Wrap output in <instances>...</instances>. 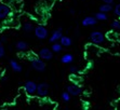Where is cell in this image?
<instances>
[{
  "label": "cell",
  "instance_id": "obj_9",
  "mask_svg": "<svg viewBox=\"0 0 120 110\" xmlns=\"http://www.w3.org/2000/svg\"><path fill=\"white\" fill-rule=\"evenodd\" d=\"M66 91L68 92L71 96H78V95L81 94L82 90H81V88L79 85H77V84H69V85L67 86Z\"/></svg>",
  "mask_w": 120,
  "mask_h": 110
},
{
  "label": "cell",
  "instance_id": "obj_5",
  "mask_svg": "<svg viewBox=\"0 0 120 110\" xmlns=\"http://www.w3.org/2000/svg\"><path fill=\"white\" fill-rule=\"evenodd\" d=\"M49 90H50V85L47 82H41L38 84L36 94L39 97H47L48 94H49Z\"/></svg>",
  "mask_w": 120,
  "mask_h": 110
},
{
  "label": "cell",
  "instance_id": "obj_8",
  "mask_svg": "<svg viewBox=\"0 0 120 110\" xmlns=\"http://www.w3.org/2000/svg\"><path fill=\"white\" fill-rule=\"evenodd\" d=\"M62 37H63V29H62L61 27H59L57 29H55L53 33H51L50 38H49V42H51V43L57 42L61 40Z\"/></svg>",
  "mask_w": 120,
  "mask_h": 110
},
{
  "label": "cell",
  "instance_id": "obj_12",
  "mask_svg": "<svg viewBox=\"0 0 120 110\" xmlns=\"http://www.w3.org/2000/svg\"><path fill=\"white\" fill-rule=\"evenodd\" d=\"M61 62L63 64H65V65L71 64L74 62V55L71 54V53H65L64 55H62Z\"/></svg>",
  "mask_w": 120,
  "mask_h": 110
},
{
  "label": "cell",
  "instance_id": "obj_27",
  "mask_svg": "<svg viewBox=\"0 0 120 110\" xmlns=\"http://www.w3.org/2000/svg\"><path fill=\"white\" fill-rule=\"evenodd\" d=\"M69 13L70 14H75V9H69Z\"/></svg>",
  "mask_w": 120,
  "mask_h": 110
},
{
  "label": "cell",
  "instance_id": "obj_18",
  "mask_svg": "<svg viewBox=\"0 0 120 110\" xmlns=\"http://www.w3.org/2000/svg\"><path fill=\"white\" fill-rule=\"evenodd\" d=\"M51 50L53 51V53H60L63 50V45L60 42H54V43H52Z\"/></svg>",
  "mask_w": 120,
  "mask_h": 110
},
{
  "label": "cell",
  "instance_id": "obj_25",
  "mask_svg": "<svg viewBox=\"0 0 120 110\" xmlns=\"http://www.w3.org/2000/svg\"><path fill=\"white\" fill-rule=\"evenodd\" d=\"M102 1H103V3H109V4H112L116 0H102Z\"/></svg>",
  "mask_w": 120,
  "mask_h": 110
},
{
  "label": "cell",
  "instance_id": "obj_3",
  "mask_svg": "<svg viewBox=\"0 0 120 110\" xmlns=\"http://www.w3.org/2000/svg\"><path fill=\"white\" fill-rule=\"evenodd\" d=\"M34 33H35V37H36L37 39H39V40H45V39H47L48 36H49L48 29L45 26H42V25H39V26L35 27Z\"/></svg>",
  "mask_w": 120,
  "mask_h": 110
},
{
  "label": "cell",
  "instance_id": "obj_2",
  "mask_svg": "<svg viewBox=\"0 0 120 110\" xmlns=\"http://www.w3.org/2000/svg\"><path fill=\"white\" fill-rule=\"evenodd\" d=\"M45 61H43L42 58L40 57H35L33 61L30 62L31 63V67H33L34 70H36L38 72H43L47 68V65L45 63Z\"/></svg>",
  "mask_w": 120,
  "mask_h": 110
},
{
  "label": "cell",
  "instance_id": "obj_15",
  "mask_svg": "<svg viewBox=\"0 0 120 110\" xmlns=\"http://www.w3.org/2000/svg\"><path fill=\"white\" fill-rule=\"evenodd\" d=\"M15 48H16L17 51H20V52H24V51H26V50L28 49V44L26 43L25 41H17L16 43H15Z\"/></svg>",
  "mask_w": 120,
  "mask_h": 110
},
{
  "label": "cell",
  "instance_id": "obj_21",
  "mask_svg": "<svg viewBox=\"0 0 120 110\" xmlns=\"http://www.w3.org/2000/svg\"><path fill=\"white\" fill-rule=\"evenodd\" d=\"M114 13H115V15L118 17V18L120 19V2L119 3H117L116 6H115V8H114Z\"/></svg>",
  "mask_w": 120,
  "mask_h": 110
},
{
  "label": "cell",
  "instance_id": "obj_7",
  "mask_svg": "<svg viewBox=\"0 0 120 110\" xmlns=\"http://www.w3.org/2000/svg\"><path fill=\"white\" fill-rule=\"evenodd\" d=\"M12 13V9L4 3L0 4V19H6L8 18Z\"/></svg>",
  "mask_w": 120,
  "mask_h": 110
},
{
  "label": "cell",
  "instance_id": "obj_10",
  "mask_svg": "<svg viewBox=\"0 0 120 110\" xmlns=\"http://www.w3.org/2000/svg\"><path fill=\"white\" fill-rule=\"evenodd\" d=\"M96 23H98V19L95 18V16L93 15V16H86L82 19L81 24H82V26H84V27H89V26H94V25H96Z\"/></svg>",
  "mask_w": 120,
  "mask_h": 110
},
{
  "label": "cell",
  "instance_id": "obj_19",
  "mask_svg": "<svg viewBox=\"0 0 120 110\" xmlns=\"http://www.w3.org/2000/svg\"><path fill=\"white\" fill-rule=\"evenodd\" d=\"M70 97H71V95H70L69 93L67 91H65V92H63L62 93V95H61V98H62V100L64 103H68L70 100Z\"/></svg>",
  "mask_w": 120,
  "mask_h": 110
},
{
  "label": "cell",
  "instance_id": "obj_4",
  "mask_svg": "<svg viewBox=\"0 0 120 110\" xmlns=\"http://www.w3.org/2000/svg\"><path fill=\"white\" fill-rule=\"evenodd\" d=\"M37 88H38V84L35 81H31V80L26 81L25 84H24V90L29 96H33L37 93Z\"/></svg>",
  "mask_w": 120,
  "mask_h": 110
},
{
  "label": "cell",
  "instance_id": "obj_6",
  "mask_svg": "<svg viewBox=\"0 0 120 110\" xmlns=\"http://www.w3.org/2000/svg\"><path fill=\"white\" fill-rule=\"evenodd\" d=\"M39 57L43 61H51L53 58V51L49 48H42L39 52Z\"/></svg>",
  "mask_w": 120,
  "mask_h": 110
},
{
  "label": "cell",
  "instance_id": "obj_16",
  "mask_svg": "<svg viewBox=\"0 0 120 110\" xmlns=\"http://www.w3.org/2000/svg\"><path fill=\"white\" fill-rule=\"evenodd\" d=\"M95 18L98 19V21H101V22H104V21H107L108 19V15H107V13H104V12H96V13L94 14Z\"/></svg>",
  "mask_w": 120,
  "mask_h": 110
},
{
  "label": "cell",
  "instance_id": "obj_24",
  "mask_svg": "<svg viewBox=\"0 0 120 110\" xmlns=\"http://www.w3.org/2000/svg\"><path fill=\"white\" fill-rule=\"evenodd\" d=\"M0 40H1V41H2L3 43H4V42H7V41H8V37H7V36H4V35H3V36H1V37H0Z\"/></svg>",
  "mask_w": 120,
  "mask_h": 110
},
{
  "label": "cell",
  "instance_id": "obj_14",
  "mask_svg": "<svg viewBox=\"0 0 120 110\" xmlns=\"http://www.w3.org/2000/svg\"><path fill=\"white\" fill-rule=\"evenodd\" d=\"M114 8L115 7L112 4H109V3H103L100 6V11L101 12H104V13H109V12L114 11Z\"/></svg>",
  "mask_w": 120,
  "mask_h": 110
},
{
  "label": "cell",
  "instance_id": "obj_17",
  "mask_svg": "<svg viewBox=\"0 0 120 110\" xmlns=\"http://www.w3.org/2000/svg\"><path fill=\"white\" fill-rule=\"evenodd\" d=\"M23 30L25 33H30V31L35 30V27H34V24L31 22H26L23 25Z\"/></svg>",
  "mask_w": 120,
  "mask_h": 110
},
{
  "label": "cell",
  "instance_id": "obj_22",
  "mask_svg": "<svg viewBox=\"0 0 120 110\" xmlns=\"http://www.w3.org/2000/svg\"><path fill=\"white\" fill-rule=\"evenodd\" d=\"M79 71H80V70H79V68L77 66H70L69 67V72L71 74H76V73H79Z\"/></svg>",
  "mask_w": 120,
  "mask_h": 110
},
{
  "label": "cell",
  "instance_id": "obj_20",
  "mask_svg": "<svg viewBox=\"0 0 120 110\" xmlns=\"http://www.w3.org/2000/svg\"><path fill=\"white\" fill-rule=\"evenodd\" d=\"M110 26L114 30H120V19H114Z\"/></svg>",
  "mask_w": 120,
  "mask_h": 110
},
{
  "label": "cell",
  "instance_id": "obj_26",
  "mask_svg": "<svg viewBox=\"0 0 120 110\" xmlns=\"http://www.w3.org/2000/svg\"><path fill=\"white\" fill-rule=\"evenodd\" d=\"M1 81H2V82H7V81H8V77H7V76H2Z\"/></svg>",
  "mask_w": 120,
  "mask_h": 110
},
{
  "label": "cell",
  "instance_id": "obj_23",
  "mask_svg": "<svg viewBox=\"0 0 120 110\" xmlns=\"http://www.w3.org/2000/svg\"><path fill=\"white\" fill-rule=\"evenodd\" d=\"M4 55H6V49H4L3 45H1L0 47V58H2Z\"/></svg>",
  "mask_w": 120,
  "mask_h": 110
},
{
  "label": "cell",
  "instance_id": "obj_13",
  "mask_svg": "<svg viewBox=\"0 0 120 110\" xmlns=\"http://www.w3.org/2000/svg\"><path fill=\"white\" fill-rule=\"evenodd\" d=\"M60 43H61L63 47L68 48L73 44V39L70 38V37H68V36H63L61 38V40H60Z\"/></svg>",
  "mask_w": 120,
  "mask_h": 110
},
{
  "label": "cell",
  "instance_id": "obj_1",
  "mask_svg": "<svg viewBox=\"0 0 120 110\" xmlns=\"http://www.w3.org/2000/svg\"><path fill=\"white\" fill-rule=\"evenodd\" d=\"M90 41L95 45H101L105 42V36L103 33L98 30H94L90 33Z\"/></svg>",
  "mask_w": 120,
  "mask_h": 110
},
{
  "label": "cell",
  "instance_id": "obj_11",
  "mask_svg": "<svg viewBox=\"0 0 120 110\" xmlns=\"http://www.w3.org/2000/svg\"><path fill=\"white\" fill-rule=\"evenodd\" d=\"M9 65H10L11 69L14 72H22V70H23L22 65L20 63H17L15 59H11V61L9 62Z\"/></svg>",
  "mask_w": 120,
  "mask_h": 110
}]
</instances>
